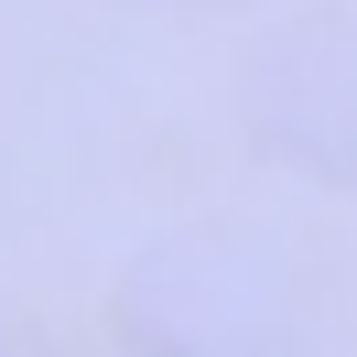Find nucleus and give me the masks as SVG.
Instances as JSON below:
<instances>
[{"instance_id":"1","label":"nucleus","mask_w":357,"mask_h":357,"mask_svg":"<svg viewBox=\"0 0 357 357\" xmlns=\"http://www.w3.org/2000/svg\"><path fill=\"white\" fill-rule=\"evenodd\" d=\"M119 325L184 357H271L314 335V260L271 227H174L130 249L119 271Z\"/></svg>"},{"instance_id":"2","label":"nucleus","mask_w":357,"mask_h":357,"mask_svg":"<svg viewBox=\"0 0 357 357\" xmlns=\"http://www.w3.org/2000/svg\"><path fill=\"white\" fill-rule=\"evenodd\" d=\"M249 130L292 174L357 195V22H292L249 66Z\"/></svg>"},{"instance_id":"3","label":"nucleus","mask_w":357,"mask_h":357,"mask_svg":"<svg viewBox=\"0 0 357 357\" xmlns=\"http://www.w3.org/2000/svg\"><path fill=\"white\" fill-rule=\"evenodd\" d=\"M184 11H206V0H184Z\"/></svg>"}]
</instances>
